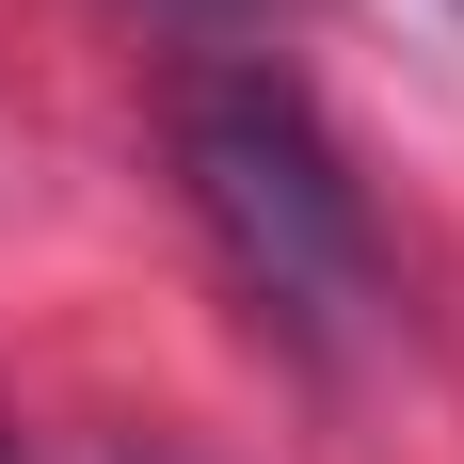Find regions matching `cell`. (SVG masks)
<instances>
[{"label":"cell","mask_w":464,"mask_h":464,"mask_svg":"<svg viewBox=\"0 0 464 464\" xmlns=\"http://www.w3.org/2000/svg\"><path fill=\"white\" fill-rule=\"evenodd\" d=\"M177 192L288 353L336 369L384 321V208H369L353 144L321 129V96L288 64H192L177 81Z\"/></svg>","instance_id":"cell-1"},{"label":"cell","mask_w":464,"mask_h":464,"mask_svg":"<svg viewBox=\"0 0 464 464\" xmlns=\"http://www.w3.org/2000/svg\"><path fill=\"white\" fill-rule=\"evenodd\" d=\"M0 464H16V432H0Z\"/></svg>","instance_id":"cell-2"}]
</instances>
